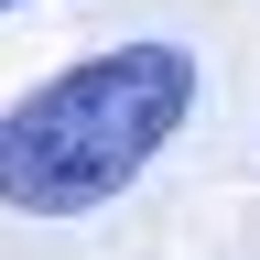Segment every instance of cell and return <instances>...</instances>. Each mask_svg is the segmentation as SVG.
I'll return each mask as SVG.
<instances>
[{
  "instance_id": "cell-1",
  "label": "cell",
  "mask_w": 260,
  "mask_h": 260,
  "mask_svg": "<svg viewBox=\"0 0 260 260\" xmlns=\"http://www.w3.org/2000/svg\"><path fill=\"white\" fill-rule=\"evenodd\" d=\"M184 119H195V54L184 44L87 54L0 119V206L11 217H98Z\"/></svg>"
}]
</instances>
